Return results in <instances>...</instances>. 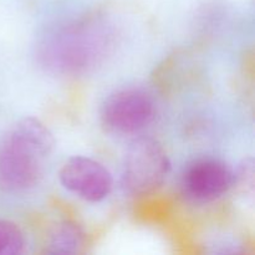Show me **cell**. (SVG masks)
Wrapping results in <instances>:
<instances>
[{
    "instance_id": "obj_6",
    "label": "cell",
    "mask_w": 255,
    "mask_h": 255,
    "mask_svg": "<svg viewBox=\"0 0 255 255\" xmlns=\"http://www.w3.org/2000/svg\"><path fill=\"white\" fill-rule=\"evenodd\" d=\"M84 247V233L77 224L62 222L51 232L47 242V253L75 254Z\"/></svg>"
},
{
    "instance_id": "obj_3",
    "label": "cell",
    "mask_w": 255,
    "mask_h": 255,
    "mask_svg": "<svg viewBox=\"0 0 255 255\" xmlns=\"http://www.w3.org/2000/svg\"><path fill=\"white\" fill-rule=\"evenodd\" d=\"M154 116V104L149 95L136 89H125L110 95L100 110L106 131L132 134L146 128Z\"/></svg>"
},
{
    "instance_id": "obj_7",
    "label": "cell",
    "mask_w": 255,
    "mask_h": 255,
    "mask_svg": "<svg viewBox=\"0 0 255 255\" xmlns=\"http://www.w3.org/2000/svg\"><path fill=\"white\" fill-rule=\"evenodd\" d=\"M25 237L16 223L0 219V255H16L22 253Z\"/></svg>"
},
{
    "instance_id": "obj_5",
    "label": "cell",
    "mask_w": 255,
    "mask_h": 255,
    "mask_svg": "<svg viewBox=\"0 0 255 255\" xmlns=\"http://www.w3.org/2000/svg\"><path fill=\"white\" fill-rule=\"evenodd\" d=\"M234 173L219 159L204 158L193 162L182 179L184 193L197 202H212L231 189Z\"/></svg>"
},
{
    "instance_id": "obj_4",
    "label": "cell",
    "mask_w": 255,
    "mask_h": 255,
    "mask_svg": "<svg viewBox=\"0 0 255 255\" xmlns=\"http://www.w3.org/2000/svg\"><path fill=\"white\" fill-rule=\"evenodd\" d=\"M62 187L87 202H100L111 193L112 176L109 169L89 157L67 159L59 172Z\"/></svg>"
},
{
    "instance_id": "obj_1",
    "label": "cell",
    "mask_w": 255,
    "mask_h": 255,
    "mask_svg": "<svg viewBox=\"0 0 255 255\" xmlns=\"http://www.w3.org/2000/svg\"><path fill=\"white\" fill-rule=\"evenodd\" d=\"M54 146V136L40 120L17 122L0 141V189L15 193L36 186Z\"/></svg>"
},
{
    "instance_id": "obj_2",
    "label": "cell",
    "mask_w": 255,
    "mask_h": 255,
    "mask_svg": "<svg viewBox=\"0 0 255 255\" xmlns=\"http://www.w3.org/2000/svg\"><path fill=\"white\" fill-rule=\"evenodd\" d=\"M169 167L168 156L158 141L151 137L134 139L125 157L124 186L134 196L152 193L163 184Z\"/></svg>"
}]
</instances>
